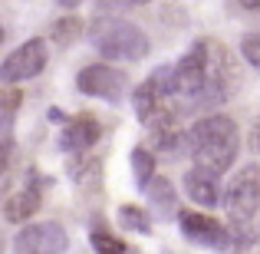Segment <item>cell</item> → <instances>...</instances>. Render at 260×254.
I'll return each instance as SVG.
<instances>
[{"mask_svg":"<svg viewBox=\"0 0 260 254\" xmlns=\"http://www.w3.org/2000/svg\"><path fill=\"white\" fill-rule=\"evenodd\" d=\"M184 146L191 152L194 168L221 175L234 165L237 149H241V132H237V122L231 116H204L188 129Z\"/></svg>","mask_w":260,"mask_h":254,"instance_id":"obj_1","label":"cell"},{"mask_svg":"<svg viewBox=\"0 0 260 254\" xmlns=\"http://www.w3.org/2000/svg\"><path fill=\"white\" fill-rule=\"evenodd\" d=\"M89 40L99 50V57H106L109 63H135V60L148 57V37L128 20L99 17L95 26L89 30Z\"/></svg>","mask_w":260,"mask_h":254,"instance_id":"obj_2","label":"cell"},{"mask_svg":"<svg viewBox=\"0 0 260 254\" xmlns=\"http://www.w3.org/2000/svg\"><path fill=\"white\" fill-rule=\"evenodd\" d=\"M208 76H211V43L198 40L175 63V99L201 106V96L208 89Z\"/></svg>","mask_w":260,"mask_h":254,"instance_id":"obj_3","label":"cell"},{"mask_svg":"<svg viewBox=\"0 0 260 254\" xmlns=\"http://www.w3.org/2000/svg\"><path fill=\"white\" fill-rule=\"evenodd\" d=\"M260 208V165H244L224 188V211L231 224H247Z\"/></svg>","mask_w":260,"mask_h":254,"instance_id":"obj_4","label":"cell"},{"mask_svg":"<svg viewBox=\"0 0 260 254\" xmlns=\"http://www.w3.org/2000/svg\"><path fill=\"white\" fill-rule=\"evenodd\" d=\"M70 248V235L56 221H37L17 231L13 254H63Z\"/></svg>","mask_w":260,"mask_h":254,"instance_id":"obj_5","label":"cell"},{"mask_svg":"<svg viewBox=\"0 0 260 254\" xmlns=\"http://www.w3.org/2000/svg\"><path fill=\"white\" fill-rule=\"evenodd\" d=\"M43 66H46V43L43 40H26L0 63V79L4 83H23V79L40 76Z\"/></svg>","mask_w":260,"mask_h":254,"instance_id":"obj_6","label":"cell"},{"mask_svg":"<svg viewBox=\"0 0 260 254\" xmlns=\"http://www.w3.org/2000/svg\"><path fill=\"white\" fill-rule=\"evenodd\" d=\"M76 86L86 96H95V99H106V102H119L125 86H128V79L122 70H115L109 63H92L76 76Z\"/></svg>","mask_w":260,"mask_h":254,"instance_id":"obj_7","label":"cell"},{"mask_svg":"<svg viewBox=\"0 0 260 254\" xmlns=\"http://www.w3.org/2000/svg\"><path fill=\"white\" fill-rule=\"evenodd\" d=\"M178 224H181V235L188 238V241L201 244V248H211V251H234V244H231V228H224V224L214 221V218L194 215V211H181Z\"/></svg>","mask_w":260,"mask_h":254,"instance_id":"obj_8","label":"cell"},{"mask_svg":"<svg viewBox=\"0 0 260 254\" xmlns=\"http://www.w3.org/2000/svg\"><path fill=\"white\" fill-rule=\"evenodd\" d=\"M102 135V126L92 112H83V116H73L70 122L63 126V135H59V149L63 152H86L92 142H99Z\"/></svg>","mask_w":260,"mask_h":254,"instance_id":"obj_9","label":"cell"},{"mask_svg":"<svg viewBox=\"0 0 260 254\" xmlns=\"http://www.w3.org/2000/svg\"><path fill=\"white\" fill-rule=\"evenodd\" d=\"M184 188H188V198L198 202L201 208H217V205L224 202V191H221V185H217V175H211V172L191 168L188 175H184Z\"/></svg>","mask_w":260,"mask_h":254,"instance_id":"obj_10","label":"cell"},{"mask_svg":"<svg viewBox=\"0 0 260 254\" xmlns=\"http://www.w3.org/2000/svg\"><path fill=\"white\" fill-rule=\"evenodd\" d=\"M40 188L37 185H26V188H20V191H13V195H7V202H4V218L7 221H30L33 215L40 211Z\"/></svg>","mask_w":260,"mask_h":254,"instance_id":"obj_11","label":"cell"},{"mask_svg":"<svg viewBox=\"0 0 260 254\" xmlns=\"http://www.w3.org/2000/svg\"><path fill=\"white\" fill-rule=\"evenodd\" d=\"M17 106H20V93L17 89H7V93L0 96V146L10 142L13 119H17Z\"/></svg>","mask_w":260,"mask_h":254,"instance_id":"obj_12","label":"cell"},{"mask_svg":"<svg viewBox=\"0 0 260 254\" xmlns=\"http://www.w3.org/2000/svg\"><path fill=\"white\" fill-rule=\"evenodd\" d=\"M145 191H148V202H152L161 215H172L175 211V188H172L168 178H152Z\"/></svg>","mask_w":260,"mask_h":254,"instance_id":"obj_13","label":"cell"},{"mask_svg":"<svg viewBox=\"0 0 260 254\" xmlns=\"http://www.w3.org/2000/svg\"><path fill=\"white\" fill-rule=\"evenodd\" d=\"M152 172H155V155L148 149H135L132 152V175H135V185L148 188L152 182Z\"/></svg>","mask_w":260,"mask_h":254,"instance_id":"obj_14","label":"cell"},{"mask_svg":"<svg viewBox=\"0 0 260 254\" xmlns=\"http://www.w3.org/2000/svg\"><path fill=\"white\" fill-rule=\"evenodd\" d=\"M50 37H53V43L66 46V43H73L76 37H83V23H79L76 17H63V20H56V23L50 26Z\"/></svg>","mask_w":260,"mask_h":254,"instance_id":"obj_15","label":"cell"},{"mask_svg":"<svg viewBox=\"0 0 260 254\" xmlns=\"http://www.w3.org/2000/svg\"><path fill=\"white\" fill-rule=\"evenodd\" d=\"M119 224L128 228V231H139V235H148V231H152L148 215L142 208H135V205H122V208H119Z\"/></svg>","mask_w":260,"mask_h":254,"instance_id":"obj_16","label":"cell"},{"mask_svg":"<svg viewBox=\"0 0 260 254\" xmlns=\"http://www.w3.org/2000/svg\"><path fill=\"white\" fill-rule=\"evenodd\" d=\"M89 241H92L95 254H125V244H122L115 235H106V231H92Z\"/></svg>","mask_w":260,"mask_h":254,"instance_id":"obj_17","label":"cell"},{"mask_svg":"<svg viewBox=\"0 0 260 254\" xmlns=\"http://www.w3.org/2000/svg\"><path fill=\"white\" fill-rule=\"evenodd\" d=\"M142 4H148V0H95L102 17H106V13H115V10H132V7H142Z\"/></svg>","mask_w":260,"mask_h":254,"instance_id":"obj_18","label":"cell"},{"mask_svg":"<svg viewBox=\"0 0 260 254\" xmlns=\"http://www.w3.org/2000/svg\"><path fill=\"white\" fill-rule=\"evenodd\" d=\"M241 53H244V60H247L250 66H257V70H260V37H244Z\"/></svg>","mask_w":260,"mask_h":254,"instance_id":"obj_19","label":"cell"},{"mask_svg":"<svg viewBox=\"0 0 260 254\" xmlns=\"http://www.w3.org/2000/svg\"><path fill=\"white\" fill-rule=\"evenodd\" d=\"M10 182V142L0 146V205H4V188Z\"/></svg>","mask_w":260,"mask_h":254,"instance_id":"obj_20","label":"cell"},{"mask_svg":"<svg viewBox=\"0 0 260 254\" xmlns=\"http://www.w3.org/2000/svg\"><path fill=\"white\" fill-rule=\"evenodd\" d=\"M247 146L254 149V152H260V119L254 122V129H250V135H247Z\"/></svg>","mask_w":260,"mask_h":254,"instance_id":"obj_21","label":"cell"},{"mask_svg":"<svg viewBox=\"0 0 260 254\" xmlns=\"http://www.w3.org/2000/svg\"><path fill=\"white\" fill-rule=\"evenodd\" d=\"M50 122H63V126H66L70 119H66V112H63V109H50Z\"/></svg>","mask_w":260,"mask_h":254,"instance_id":"obj_22","label":"cell"},{"mask_svg":"<svg viewBox=\"0 0 260 254\" xmlns=\"http://www.w3.org/2000/svg\"><path fill=\"white\" fill-rule=\"evenodd\" d=\"M244 10H260V0H241Z\"/></svg>","mask_w":260,"mask_h":254,"instance_id":"obj_23","label":"cell"},{"mask_svg":"<svg viewBox=\"0 0 260 254\" xmlns=\"http://www.w3.org/2000/svg\"><path fill=\"white\" fill-rule=\"evenodd\" d=\"M59 4H63V7H73V4H76V0H59Z\"/></svg>","mask_w":260,"mask_h":254,"instance_id":"obj_24","label":"cell"},{"mask_svg":"<svg viewBox=\"0 0 260 254\" xmlns=\"http://www.w3.org/2000/svg\"><path fill=\"white\" fill-rule=\"evenodd\" d=\"M0 254H4V235H0Z\"/></svg>","mask_w":260,"mask_h":254,"instance_id":"obj_25","label":"cell"},{"mask_svg":"<svg viewBox=\"0 0 260 254\" xmlns=\"http://www.w3.org/2000/svg\"><path fill=\"white\" fill-rule=\"evenodd\" d=\"M0 43H4V26H0Z\"/></svg>","mask_w":260,"mask_h":254,"instance_id":"obj_26","label":"cell"}]
</instances>
